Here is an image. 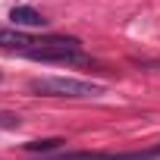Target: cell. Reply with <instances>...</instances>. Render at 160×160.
Instances as JSON below:
<instances>
[{
  "label": "cell",
  "instance_id": "obj_6",
  "mask_svg": "<svg viewBox=\"0 0 160 160\" xmlns=\"http://www.w3.org/2000/svg\"><path fill=\"white\" fill-rule=\"evenodd\" d=\"M0 126H7V129H19V116H3V113H0Z\"/></svg>",
  "mask_w": 160,
  "mask_h": 160
},
{
  "label": "cell",
  "instance_id": "obj_3",
  "mask_svg": "<svg viewBox=\"0 0 160 160\" xmlns=\"http://www.w3.org/2000/svg\"><path fill=\"white\" fill-rule=\"evenodd\" d=\"M38 38H28L19 28H0V50H10V53H28L35 47Z\"/></svg>",
  "mask_w": 160,
  "mask_h": 160
},
{
  "label": "cell",
  "instance_id": "obj_5",
  "mask_svg": "<svg viewBox=\"0 0 160 160\" xmlns=\"http://www.w3.org/2000/svg\"><path fill=\"white\" fill-rule=\"evenodd\" d=\"M66 141L63 138H41V141H28V144H22L25 151H32V154H47V151H57V148H63Z\"/></svg>",
  "mask_w": 160,
  "mask_h": 160
},
{
  "label": "cell",
  "instance_id": "obj_4",
  "mask_svg": "<svg viewBox=\"0 0 160 160\" xmlns=\"http://www.w3.org/2000/svg\"><path fill=\"white\" fill-rule=\"evenodd\" d=\"M10 22L19 25V28H38V25H44L47 19H44L38 10H32V7H13V10H10Z\"/></svg>",
  "mask_w": 160,
  "mask_h": 160
},
{
  "label": "cell",
  "instance_id": "obj_2",
  "mask_svg": "<svg viewBox=\"0 0 160 160\" xmlns=\"http://www.w3.org/2000/svg\"><path fill=\"white\" fill-rule=\"evenodd\" d=\"M160 148L154 151H138V154H88V151H78V154H60V157H41V160H157Z\"/></svg>",
  "mask_w": 160,
  "mask_h": 160
},
{
  "label": "cell",
  "instance_id": "obj_1",
  "mask_svg": "<svg viewBox=\"0 0 160 160\" xmlns=\"http://www.w3.org/2000/svg\"><path fill=\"white\" fill-rule=\"evenodd\" d=\"M28 91L38 98H98L104 94L101 85L85 78H63V75H41L28 82Z\"/></svg>",
  "mask_w": 160,
  "mask_h": 160
}]
</instances>
